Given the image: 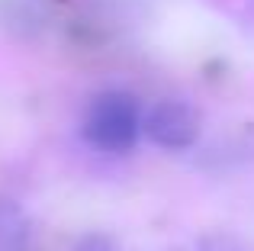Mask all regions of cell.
<instances>
[{
    "label": "cell",
    "mask_w": 254,
    "mask_h": 251,
    "mask_svg": "<svg viewBox=\"0 0 254 251\" xmlns=\"http://www.w3.org/2000/svg\"><path fill=\"white\" fill-rule=\"evenodd\" d=\"M142 132L161 148H190L199 138V116L180 100H158L142 113Z\"/></svg>",
    "instance_id": "2"
},
{
    "label": "cell",
    "mask_w": 254,
    "mask_h": 251,
    "mask_svg": "<svg viewBox=\"0 0 254 251\" xmlns=\"http://www.w3.org/2000/svg\"><path fill=\"white\" fill-rule=\"evenodd\" d=\"M23 245H26L23 213L13 203L0 200V251H23Z\"/></svg>",
    "instance_id": "3"
},
{
    "label": "cell",
    "mask_w": 254,
    "mask_h": 251,
    "mask_svg": "<svg viewBox=\"0 0 254 251\" xmlns=\"http://www.w3.org/2000/svg\"><path fill=\"white\" fill-rule=\"evenodd\" d=\"M199 251H254V245L242 242L238 235H225V232H209L199 239Z\"/></svg>",
    "instance_id": "4"
},
{
    "label": "cell",
    "mask_w": 254,
    "mask_h": 251,
    "mask_svg": "<svg viewBox=\"0 0 254 251\" xmlns=\"http://www.w3.org/2000/svg\"><path fill=\"white\" fill-rule=\"evenodd\" d=\"M142 132V110L135 97L123 90H106L93 97L84 120V135L103 151H126Z\"/></svg>",
    "instance_id": "1"
},
{
    "label": "cell",
    "mask_w": 254,
    "mask_h": 251,
    "mask_svg": "<svg viewBox=\"0 0 254 251\" xmlns=\"http://www.w3.org/2000/svg\"><path fill=\"white\" fill-rule=\"evenodd\" d=\"M77 251H116V248H113V242L103 239V235H90V239H84L81 245H77Z\"/></svg>",
    "instance_id": "5"
}]
</instances>
